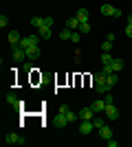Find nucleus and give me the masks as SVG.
Instances as JSON below:
<instances>
[{
	"label": "nucleus",
	"instance_id": "f257e3e1",
	"mask_svg": "<svg viewBox=\"0 0 132 147\" xmlns=\"http://www.w3.org/2000/svg\"><path fill=\"white\" fill-rule=\"evenodd\" d=\"M11 53H13V59H16V61H24L26 59V49H24V46H20V44H13Z\"/></svg>",
	"mask_w": 132,
	"mask_h": 147
},
{
	"label": "nucleus",
	"instance_id": "f03ea898",
	"mask_svg": "<svg viewBox=\"0 0 132 147\" xmlns=\"http://www.w3.org/2000/svg\"><path fill=\"white\" fill-rule=\"evenodd\" d=\"M40 44V33L38 35H26L20 40V46H24V49H29V46H38Z\"/></svg>",
	"mask_w": 132,
	"mask_h": 147
},
{
	"label": "nucleus",
	"instance_id": "7ed1b4c3",
	"mask_svg": "<svg viewBox=\"0 0 132 147\" xmlns=\"http://www.w3.org/2000/svg\"><path fill=\"white\" fill-rule=\"evenodd\" d=\"M5 143H7V145H22V143H24V138H22V134L11 132V134L5 136Z\"/></svg>",
	"mask_w": 132,
	"mask_h": 147
},
{
	"label": "nucleus",
	"instance_id": "20e7f679",
	"mask_svg": "<svg viewBox=\"0 0 132 147\" xmlns=\"http://www.w3.org/2000/svg\"><path fill=\"white\" fill-rule=\"evenodd\" d=\"M101 13H104V16H114V18L121 16V11L117 7H112V5H101Z\"/></svg>",
	"mask_w": 132,
	"mask_h": 147
},
{
	"label": "nucleus",
	"instance_id": "39448f33",
	"mask_svg": "<svg viewBox=\"0 0 132 147\" xmlns=\"http://www.w3.org/2000/svg\"><path fill=\"white\" fill-rule=\"evenodd\" d=\"M77 114H79L82 121H93V119H95V110H93V108H82Z\"/></svg>",
	"mask_w": 132,
	"mask_h": 147
},
{
	"label": "nucleus",
	"instance_id": "423d86ee",
	"mask_svg": "<svg viewBox=\"0 0 132 147\" xmlns=\"http://www.w3.org/2000/svg\"><path fill=\"white\" fill-rule=\"evenodd\" d=\"M106 117L110 119V121H117V119H119V110H117V105H114V103L106 105Z\"/></svg>",
	"mask_w": 132,
	"mask_h": 147
},
{
	"label": "nucleus",
	"instance_id": "0eeeda50",
	"mask_svg": "<svg viewBox=\"0 0 132 147\" xmlns=\"http://www.w3.org/2000/svg\"><path fill=\"white\" fill-rule=\"evenodd\" d=\"M93 129H95V123H93V121H84L82 125H79V132H82L84 136H86V134H90Z\"/></svg>",
	"mask_w": 132,
	"mask_h": 147
},
{
	"label": "nucleus",
	"instance_id": "6e6552de",
	"mask_svg": "<svg viewBox=\"0 0 132 147\" xmlns=\"http://www.w3.org/2000/svg\"><path fill=\"white\" fill-rule=\"evenodd\" d=\"M106 101H104V99H97V101H95L93 103V110H95V114H97V112H106Z\"/></svg>",
	"mask_w": 132,
	"mask_h": 147
},
{
	"label": "nucleus",
	"instance_id": "1a4fd4ad",
	"mask_svg": "<svg viewBox=\"0 0 132 147\" xmlns=\"http://www.w3.org/2000/svg\"><path fill=\"white\" fill-rule=\"evenodd\" d=\"M26 57H29V59H38L40 57V46H29V49H26Z\"/></svg>",
	"mask_w": 132,
	"mask_h": 147
},
{
	"label": "nucleus",
	"instance_id": "9d476101",
	"mask_svg": "<svg viewBox=\"0 0 132 147\" xmlns=\"http://www.w3.org/2000/svg\"><path fill=\"white\" fill-rule=\"evenodd\" d=\"M79 24H82V22H79L77 18H68L66 20V29H70V31H79Z\"/></svg>",
	"mask_w": 132,
	"mask_h": 147
},
{
	"label": "nucleus",
	"instance_id": "9b49d317",
	"mask_svg": "<svg viewBox=\"0 0 132 147\" xmlns=\"http://www.w3.org/2000/svg\"><path fill=\"white\" fill-rule=\"evenodd\" d=\"M75 18L79 20V22H88V20H90V13H88V9H79V11L75 13Z\"/></svg>",
	"mask_w": 132,
	"mask_h": 147
},
{
	"label": "nucleus",
	"instance_id": "f8f14e48",
	"mask_svg": "<svg viewBox=\"0 0 132 147\" xmlns=\"http://www.w3.org/2000/svg\"><path fill=\"white\" fill-rule=\"evenodd\" d=\"M99 134H101V138H104V141H108V138H112V129H110V125H104V127L99 129Z\"/></svg>",
	"mask_w": 132,
	"mask_h": 147
},
{
	"label": "nucleus",
	"instance_id": "ddd939ff",
	"mask_svg": "<svg viewBox=\"0 0 132 147\" xmlns=\"http://www.w3.org/2000/svg\"><path fill=\"white\" fill-rule=\"evenodd\" d=\"M117 81H119V77H117V73H110V75H106V86H108V88L117 86Z\"/></svg>",
	"mask_w": 132,
	"mask_h": 147
},
{
	"label": "nucleus",
	"instance_id": "4468645a",
	"mask_svg": "<svg viewBox=\"0 0 132 147\" xmlns=\"http://www.w3.org/2000/svg\"><path fill=\"white\" fill-rule=\"evenodd\" d=\"M5 101H7L9 105H22V101H20V99L16 97L13 92H9V94H7V97H5Z\"/></svg>",
	"mask_w": 132,
	"mask_h": 147
},
{
	"label": "nucleus",
	"instance_id": "2eb2a0df",
	"mask_svg": "<svg viewBox=\"0 0 132 147\" xmlns=\"http://www.w3.org/2000/svg\"><path fill=\"white\" fill-rule=\"evenodd\" d=\"M20 40H22V35H20L18 31H11V33H9V44H20Z\"/></svg>",
	"mask_w": 132,
	"mask_h": 147
},
{
	"label": "nucleus",
	"instance_id": "dca6fc26",
	"mask_svg": "<svg viewBox=\"0 0 132 147\" xmlns=\"http://www.w3.org/2000/svg\"><path fill=\"white\" fill-rule=\"evenodd\" d=\"M93 79H95V84H97V86H104V84H106V75L99 70V73H95V75H93Z\"/></svg>",
	"mask_w": 132,
	"mask_h": 147
},
{
	"label": "nucleus",
	"instance_id": "f3484780",
	"mask_svg": "<svg viewBox=\"0 0 132 147\" xmlns=\"http://www.w3.org/2000/svg\"><path fill=\"white\" fill-rule=\"evenodd\" d=\"M55 123H57V127H64V125L68 123V119H66V114H64V112H57V119H55Z\"/></svg>",
	"mask_w": 132,
	"mask_h": 147
},
{
	"label": "nucleus",
	"instance_id": "a211bd4d",
	"mask_svg": "<svg viewBox=\"0 0 132 147\" xmlns=\"http://www.w3.org/2000/svg\"><path fill=\"white\" fill-rule=\"evenodd\" d=\"M112 61H114V57L110 55V53H101V64H104V66H108V64L112 66Z\"/></svg>",
	"mask_w": 132,
	"mask_h": 147
},
{
	"label": "nucleus",
	"instance_id": "6ab92c4d",
	"mask_svg": "<svg viewBox=\"0 0 132 147\" xmlns=\"http://www.w3.org/2000/svg\"><path fill=\"white\" fill-rule=\"evenodd\" d=\"M51 35H53V33H51V26H42V29H40V37H42V40H49Z\"/></svg>",
	"mask_w": 132,
	"mask_h": 147
},
{
	"label": "nucleus",
	"instance_id": "aec40b11",
	"mask_svg": "<svg viewBox=\"0 0 132 147\" xmlns=\"http://www.w3.org/2000/svg\"><path fill=\"white\" fill-rule=\"evenodd\" d=\"M119 70H123V59H114L112 61V73H119Z\"/></svg>",
	"mask_w": 132,
	"mask_h": 147
},
{
	"label": "nucleus",
	"instance_id": "412c9836",
	"mask_svg": "<svg viewBox=\"0 0 132 147\" xmlns=\"http://www.w3.org/2000/svg\"><path fill=\"white\" fill-rule=\"evenodd\" d=\"M31 24L35 26V29H42L44 26V18H31Z\"/></svg>",
	"mask_w": 132,
	"mask_h": 147
},
{
	"label": "nucleus",
	"instance_id": "4be33fe9",
	"mask_svg": "<svg viewBox=\"0 0 132 147\" xmlns=\"http://www.w3.org/2000/svg\"><path fill=\"white\" fill-rule=\"evenodd\" d=\"M101 51H104V53H110V51H112V42H110V40H106V42L101 44Z\"/></svg>",
	"mask_w": 132,
	"mask_h": 147
},
{
	"label": "nucleus",
	"instance_id": "5701e85b",
	"mask_svg": "<svg viewBox=\"0 0 132 147\" xmlns=\"http://www.w3.org/2000/svg\"><path fill=\"white\" fill-rule=\"evenodd\" d=\"M70 35H73V31H70V29L60 31V37H62V40H70Z\"/></svg>",
	"mask_w": 132,
	"mask_h": 147
},
{
	"label": "nucleus",
	"instance_id": "b1692460",
	"mask_svg": "<svg viewBox=\"0 0 132 147\" xmlns=\"http://www.w3.org/2000/svg\"><path fill=\"white\" fill-rule=\"evenodd\" d=\"M79 33H90V24H88V22H82V24H79Z\"/></svg>",
	"mask_w": 132,
	"mask_h": 147
},
{
	"label": "nucleus",
	"instance_id": "393cba45",
	"mask_svg": "<svg viewBox=\"0 0 132 147\" xmlns=\"http://www.w3.org/2000/svg\"><path fill=\"white\" fill-rule=\"evenodd\" d=\"M79 40H82V35H79V31H73V35H70V42H73V44H77Z\"/></svg>",
	"mask_w": 132,
	"mask_h": 147
},
{
	"label": "nucleus",
	"instance_id": "a878e982",
	"mask_svg": "<svg viewBox=\"0 0 132 147\" xmlns=\"http://www.w3.org/2000/svg\"><path fill=\"white\" fill-rule=\"evenodd\" d=\"M93 123H95V127H97V129H101L104 125H106V121H104V119H93Z\"/></svg>",
	"mask_w": 132,
	"mask_h": 147
},
{
	"label": "nucleus",
	"instance_id": "bb28decb",
	"mask_svg": "<svg viewBox=\"0 0 132 147\" xmlns=\"http://www.w3.org/2000/svg\"><path fill=\"white\" fill-rule=\"evenodd\" d=\"M66 119H68V123H73V121H75V119H79V114H75V112H66Z\"/></svg>",
	"mask_w": 132,
	"mask_h": 147
},
{
	"label": "nucleus",
	"instance_id": "cd10ccee",
	"mask_svg": "<svg viewBox=\"0 0 132 147\" xmlns=\"http://www.w3.org/2000/svg\"><path fill=\"white\" fill-rule=\"evenodd\" d=\"M7 24H9V18H7V16H0V26H2V29H5Z\"/></svg>",
	"mask_w": 132,
	"mask_h": 147
},
{
	"label": "nucleus",
	"instance_id": "c85d7f7f",
	"mask_svg": "<svg viewBox=\"0 0 132 147\" xmlns=\"http://www.w3.org/2000/svg\"><path fill=\"white\" fill-rule=\"evenodd\" d=\"M104 101H106L108 105H110V103H114V99H112V94H110V92H106V97H104Z\"/></svg>",
	"mask_w": 132,
	"mask_h": 147
},
{
	"label": "nucleus",
	"instance_id": "c756f323",
	"mask_svg": "<svg viewBox=\"0 0 132 147\" xmlns=\"http://www.w3.org/2000/svg\"><path fill=\"white\" fill-rule=\"evenodd\" d=\"M101 73H104V75H110V73H112V66H110V64L104 66V68H101Z\"/></svg>",
	"mask_w": 132,
	"mask_h": 147
},
{
	"label": "nucleus",
	"instance_id": "7c9ffc66",
	"mask_svg": "<svg viewBox=\"0 0 132 147\" xmlns=\"http://www.w3.org/2000/svg\"><path fill=\"white\" fill-rule=\"evenodd\" d=\"M126 35L132 37V24H126Z\"/></svg>",
	"mask_w": 132,
	"mask_h": 147
},
{
	"label": "nucleus",
	"instance_id": "2f4dec72",
	"mask_svg": "<svg viewBox=\"0 0 132 147\" xmlns=\"http://www.w3.org/2000/svg\"><path fill=\"white\" fill-rule=\"evenodd\" d=\"M44 26H53V18H44Z\"/></svg>",
	"mask_w": 132,
	"mask_h": 147
},
{
	"label": "nucleus",
	"instance_id": "473e14b6",
	"mask_svg": "<svg viewBox=\"0 0 132 147\" xmlns=\"http://www.w3.org/2000/svg\"><path fill=\"white\" fill-rule=\"evenodd\" d=\"M128 24H132V16H128Z\"/></svg>",
	"mask_w": 132,
	"mask_h": 147
}]
</instances>
